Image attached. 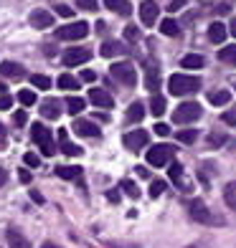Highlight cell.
Returning a JSON list of instances; mask_svg holds the SVG:
<instances>
[{"mask_svg": "<svg viewBox=\"0 0 236 248\" xmlns=\"http://www.w3.org/2000/svg\"><path fill=\"white\" fill-rule=\"evenodd\" d=\"M76 5L84 10H97V0H76Z\"/></svg>", "mask_w": 236, "mask_h": 248, "instance_id": "45", "label": "cell"}, {"mask_svg": "<svg viewBox=\"0 0 236 248\" xmlns=\"http://www.w3.org/2000/svg\"><path fill=\"white\" fill-rule=\"evenodd\" d=\"M89 101L99 109H112L115 107V99H112L104 89H89Z\"/></svg>", "mask_w": 236, "mask_h": 248, "instance_id": "11", "label": "cell"}, {"mask_svg": "<svg viewBox=\"0 0 236 248\" xmlns=\"http://www.w3.org/2000/svg\"><path fill=\"white\" fill-rule=\"evenodd\" d=\"M0 76H5V78H20V76H26V69L20 63H16V61H3V63H0Z\"/></svg>", "mask_w": 236, "mask_h": 248, "instance_id": "14", "label": "cell"}, {"mask_svg": "<svg viewBox=\"0 0 236 248\" xmlns=\"http://www.w3.org/2000/svg\"><path fill=\"white\" fill-rule=\"evenodd\" d=\"M173 157H175V150L170 147V144H155V147L148 150V162L152 167H165Z\"/></svg>", "mask_w": 236, "mask_h": 248, "instance_id": "6", "label": "cell"}, {"mask_svg": "<svg viewBox=\"0 0 236 248\" xmlns=\"http://www.w3.org/2000/svg\"><path fill=\"white\" fill-rule=\"evenodd\" d=\"M56 13L64 16V18H71V16H74V10H71L69 5H61V3H59V5H56Z\"/></svg>", "mask_w": 236, "mask_h": 248, "instance_id": "44", "label": "cell"}, {"mask_svg": "<svg viewBox=\"0 0 236 248\" xmlns=\"http://www.w3.org/2000/svg\"><path fill=\"white\" fill-rule=\"evenodd\" d=\"M31 137H33V142L41 147V152L46 155V157H53L56 155V144H53V140H51V132H49V127L46 124H33V129H31Z\"/></svg>", "mask_w": 236, "mask_h": 248, "instance_id": "2", "label": "cell"}, {"mask_svg": "<svg viewBox=\"0 0 236 248\" xmlns=\"http://www.w3.org/2000/svg\"><path fill=\"white\" fill-rule=\"evenodd\" d=\"M223 38H226V26L223 23H211L208 26V41H213V43H223Z\"/></svg>", "mask_w": 236, "mask_h": 248, "instance_id": "19", "label": "cell"}, {"mask_svg": "<svg viewBox=\"0 0 236 248\" xmlns=\"http://www.w3.org/2000/svg\"><path fill=\"white\" fill-rule=\"evenodd\" d=\"M122 190L130 195V198H140V190H137V185L135 183H130V180H122Z\"/></svg>", "mask_w": 236, "mask_h": 248, "instance_id": "36", "label": "cell"}, {"mask_svg": "<svg viewBox=\"0 0 236 248\" xmlns=\"http://www.w3.org/2000/svg\"><path fill=\"white\" fill-rule=\"evenodd\" d=\"M155 132L160 134V137H165V134L170 132V127H168V124H155Z\"/></svg>", "mask_w": 236, "mask_h": 248, "instance_id": "48", "label": "cell"}, {"mask_svg": "<svg viewBox=\"0 0 236 248\" xmlns=\"http://www.w3.org/2000/svg\"><path fill=\"white\" fill-rule=\"evenodd\" d=\"M0 94H8V92H5V84H3V81H0Z\"/></svg>", "mask_w": 236, "mask_h": 248, "instance_id": "56", "label": "cell"}, {"mask_svg": "<svg viewBox=\"0 0 236 248\" xmlns=\"http://www.w3.org/2000/svg\"><path fill=\"white\" fill-rule=\"evenodd\" d=\"M26 122H28L26 111H16V114H13V124H16V127H23Z\"/></svg>", "mask_w": 236, "mask_h": 248, "instance_id": "43", "label": "cell"}, {"mask_svg": "<svg viewBox=\"0 0 236 248\" xmlns=\"http://www.w3.org/2000/svg\"><path fill=\"white\" fill-rule=\"evenodd\" d=\"M157 16H160V8H157L155 0H145V3L140 5V20L145 26H152L157 20Z\"/></svg>", "mask_w": 236, "mask_h": 248, "instance_id": "10", "label": "cell"}, {"mask_svg": "<svg viewBox=\"0 0 236 248\" xmlns=\"http://www.w3.org/2000/svg\"><path fill=\"white\" fill-rule=\"evenodd\" d=\"M142 117H145V107L140 101H132L127 109V122H142Z\"/></svg>", "mask_w": 236, "mask_h": 248, "instance_id": "24", "label": "cell"}, {"mask_svg": "<svg viewBox=\"0 0 236 248\" xmlns=\"http://www.w3.org/2000/svg\"><path fill=\"white\" fill-rule=\"evenodd\" d=\"M107 198H109L112 202H117V200H119V193H117V190H109V193H107Z\"/></svg>", "mask_w": 236, "mask_h": 248, "instance_id": "52", "label": "cell"}, {"mask_svg": "<svg viewBox=\"0 0 236 248\" xmlns=\"http://www.w3.org/2000/svg\"><path fill=\"white\" fill-rule=\"evenodd\" d=\"M10 107H13V96H8V94H0V111H8Z\"/></svg>", "mask_w": 236, "mask_h": 248, "instance_id": "42", "label": "cell"}, {"mask_svg": "<svg viewBox=\"0 0 236 248\" xmlns=\"http://www.w3.org/2000/svg\"><path fill=\"white\" fill-rule=\"evenodd\" d=\"M160 31H163V36H178L181 33V26H178V20H173V18H165L163 23H160Z\"/></svg>", "mask_w": 236, "mask_h": 248, "instance_id": "25", "label": "cell"}, {"mask_svg": "<svg viewBox=\"0 0 236 248\" xmlns=\"http://www.w3.org/2000/svg\"><path fill=\"white\" fill-rule=\"evenodd\" d=\"M104 5H107L109 10H115V13H119V16H125V18L132 13L130 0H104Z\"/></svg>", "mask_w": 236, "mask_h": 248, "instance_id": "16", "label": "cell"}, {"mask_svg": "<svg viewBox=\"0 0 236 248\" xmlns=\"http://www.w3.org/2000/svg\"><path fill=\"white\" fill-rule=\"evenodd\" d=\"M5 241H8V246H10V248H28L26 235H20L16 228H8V233H5Z\"/></svg>", "mask_w": 236, "mask_h": 248, "instance_id": "17", "label": "cell"}, {"mask_svg": "<svg viewBox=\"0 0 236 248\" xmlns=\"http://www.w3.org/2000/svg\"><path fill=\"white\" fill-rule=\"evenodd\" d=\"M18 101H20L23 107H33V104H36V94H33L31 89H23V92L18 94Z\"/></svg>", "mask_w": 236, "mask_h": 248, "instance_id": "33", "label": "cell"}, {"mask_svg": "<svg viewBox=\"0 0 236 248\" xmlns=\"http://www.w3.org/2000/svg\"><path fill=\"white\" fill-rule=\"evenodd\" d=\"M175 140L183 142V144H193V142L198 140V132H196V129H181V132L175 134Z\"/></svg>", "mask_w": 236, "mask_h": 248, "instance_id": "29", "label": "cell"}, {"mask_svg": "<svg viewBox=\"0 0 236 248\" xmlns=\"http://www.w3.org/2000/svg\"><path fill=\"white\" fill-rule=\"evenodd\" d=\"M82 78H84V81H94V78H97V74L86 69V71H82Z\"/></svg>", "mask_w": 236, "mask_h": 248, "instance_id": "49", "label": "cell"}, {"mask_svg": "<svg viewBox=\"0 0 236 248\" xmlns=\"http://www.w3.org/2000/svg\"><path fill=\"white\" fill-rule=\"evenodd\" d=\"M188 213H190V218H193V223H201V225H213V216H211V210L203 200H198L193 198L190 200V205H188Z\"/></svg>", "mask_w": 236, "mask_h": 248, "instance_id": "7", "label": "cell"}, {"mask_svg": "<svg viewBox=\"0 0 236 248\" xmlns=\"http://www.w3.org/2000/svg\"><path fill=\"white\" fill-rule=\"evenodd\" d=\"M89 59H92V51L89 48H66L61 53V63L64 66H82Z\"/></svg>", "mask_w": 236, "mask_h": 248, "instance_id": "9", "label": "cell"}, {"mask_svg": "<svg viewBox=\"0 0 236 248\" xmlns=\"http://www.w3.org/2000/svg\"><path fill=\"white\" fill-rule=\"evenodd\" d=\"M5 180H8V175H5V170H3V167H0V187L5 185Z\"/></svg>", "mask_w": 236, "mask_h": 248, "instance_id": "53", "label": "cell"}, {"mask_svg": "<svg viewBox=\"0 0 236 248\" xmlns=\"http://www.w3.org/2000/svg\"><path fill=\"white\" fill-rule=\"evenodd\" d=\"M109 74L115 76L122 86H135V84H137V71H135V66H132V63H127V61L112 63Z\"/></svg>", "mask_w": 236, "mask_h": 248, "instance_id": "4", "label": "cell"}, {"mask_svg": "<svg viewBox=\"0 0 236 248\" xmlns=\"http://www.w3.org/2000/svg\"><path fill=\"white\" fill-rule=\"evenodd\" d=\"M168 89L173 96H185V94H196L201 89V78L196 76H185V74H173L168 78Z\"/></svg>", "mask_w": 236, "mask_h": 248, "instance_id": "1", "label": "cell"}, {"mask_svg": "<svg viewBox=\"0 0 236 248\" xmlns=\"http://www.w3.org/2000/svg\"><path fill=\"white\" fill-rule=\"evenodd\" d=\"M168 172H170V180H173V183H175L178 187H181V190H188L185 180H183V167H181V165H178V162H173V165H170V170H168Z\"/></svg>", "mask_w": 236, "mask_h": 248, "instance_id": "23", "label": "cell"}, {"mask_svg": "<svg viewBox=\"0 0 236 248\" xmlns=\"http://www.w3.org/2000/svg\"><path fill=\"white\" fill-rule=\"evenodd\" d=\"M74 132L79 134V137H99V134H102V129H99L94 122H86V119H76Z\"/></svg>", "mask_w": 236, "mask_h": 248, "instance_id": "12", "label": "cell"}, {"mask_svg": "<svg viewBox=\"0 0 236 248\" xmlns=\"http://www.w3.org/2000/svg\"><path fill=\"white\" fill-rule=\"evenodd\" d=\"M181 66H183V69H203L206 59H203V56H198V53H188V56H183Z\"/></svg>", "mask_w": 236, "mask_h": 248, "instance_id": "22", "label": "cell"}, {"mask_svg": "<svg viewBox=\"0 0 236 248\" xmlns=\"http://www.w3.org/2000/svg\"><path fill=\"white\" fill-rule=\"evenodd\" d=\"M226 202H229V208L236 210V183H231V185L226 187Z\"/></svg>", "mask_w": 236, "mask_h": 248, "instance_id": "38", "label": "cell"}, {"mask_svg": "<svg viewBox=\"0 0 236 248\" xmlns=\"http://www.w3.org/2000/svg\"><path fill=\"white\" fill-rule=\"evenodd\" d=\"M56 175H59L61 180H79V177H82V167H79V165L56 167Z\"/></svg>", "mask_w": 236, "mask_h": 248, "instance_id": "18", "label": "cell"}, {"mask_svg": "<svg viewBox=\"0 0 236 248\" xmlns=\"http://www.w3.org/2000/svg\"><path fill=\"white\" fill-rule=\"evenodd\" d=\"M31 26L33 28H51L53 26V16L49 13V10H33L31 13Z\"/></svg>", "mask_w": 236, "mask_h": 248, "instance_id": "13", "label": "cell"}, {"mask_svg": "<svg viewBox=\"0 0 236 248\" xmlns=\"http://www.w3.org/2000/svg\"><path fill=\"white\" fill-rule=\"evenodd\" d=\"M150 111H152L155 117H160L163 111H165V99H163L160 94H155V96H152V101H150Z\"/></svg>", "mask_w": 236, "mask_h": 248, "instance_id": "32", "label": "cell"}, {"mask_svg": "<svg viewBox=\"0 0 236 248\" xmlns=\"http://www.w3.org/2000/svg\"><path fill=\"white\" fill-rule=\"evenodd\" d=\"M219 61H223L226 66H236V46H226L219 51Z\"/></svg>", "mask_w": 236, "mask_h": 248, "instance_id": "26", "label": "cell"}, {"mask_svg": "<svg viewBox=\"0 0 236 248\" xmlns=\"http://www.w3.org/2000/svg\"><path fill=\"white\" fill-rule=\"evenodd\" d=\"M31 198H33V200H36V202H38V205H41V202H43V198H41V193H38V190H31Z\"/></svg>", "mask_w": 236, "mask_h": 248, "instance_id": "51", "label": "cell"}, {"mask_svg": "<svg viewBox=\"0 0 236 248\" xmlns=\"http://www.w3.org/2000/svg\"><path fill=\"white\" fill-rule=\"evenodd\" d=\"M119 53H125V46H122L119 41H104L102 43V56L104 59H112V56H119Z\"/></svg>", "mask_w": 236, "mask_h": 248, "instance_id": "20", "label": "cell"}, {"mask_svg": "<svg viewBox=\"0 0 236 248\" xmlns=\"http://www.w3.org/2000/svg\"><path fill=\"white\" fill-rule=\"evenodd\" d=\"M56 84H59V89H66V92H76V89L82 86V81L74 78L71 74H61L59 78H56Z\"/></svg>", "mask_w": 236, "mask_h": 248, "instance_id": "21", "label": "cell"}, {"mask_svg": "<svg viewBox=\"0 0 236 248\" xmlns=\"http://www.w3.org/2000/svg\"><path fill=\"white\" fill-rule=\"evenodd\" d=\"M145 86H148L150 92H157V86H160V76H157V69H148V78H145Z\"/></svg>", "mask_w": 236, "mask_h": 248, "instance_id": "31", "label": "cell"}, {"mask_svg": "<svg viewBox=\"0 0 236 248\" xmlns=\"http://www.w3.org/2000/svg\"><path fill=\"white\" fill-rule=\"evenodd\" d=\"M18 177H20V183H31V172L26 170V167H20V170H18Z\"/></svg>", "mask_w": 236, "mask_h": 248, "instance_id": "47", "label": "cell"}, {"mask_svg": "<svg viewBox=\"0 0 236 248\" xmlns=\"http://www.w3.org/2000/svg\"><path fill=\"white\" fill-rule=\"evenodd\" d=\"M61 114V101L59 99H46L41 104V117H46V119H56Z\"/></svg>", "mask_w": 236, "mask_h": 248, "instance_id": "15", "label": "cell"}, {"mask_svg": "<svg viewBox=\"0 0 236 248\" xmlns=\"http://www.w3.org/2000/svg\"><path fill=\"white\" fill-rule=\"evenodd\" d=\"M86 33H89V26L84 23V20H76V23L56 28V38L59 41H82Z\"/></svg>", "mask_w": 236, "mask_h": 248, "instance_id": "5", "label": "cell"}, {"mask_svg": "<svg viewBox=\"0 0 236 248\" xmlns=\"http://www.w3.org/2000/svg\"><path fill=\"white\" fill-rule=\"evenodd\" d=\"M125 38H127L130 43H135V41H140V31L135 28V26H127V28H125Z\"/></svg>", "mask_w": 236, "mask_h": 248, "instance_id": "39", "label": "cell"}, {"mask_svg": "<svg viewBox=\"0 0 236 248\" xmlns=\"http://www.w3.org/2000/svg\"><path fill=\"white\" fill-rule=\"evenodd\" d=\"M223 142H226V137H223L221 132H211L208 134V144H211V147H221Z\"/></svg>", "mask_w": 236, "mask_h": 248, "instance_id": "37", "label": "cell"}, {"mask_svg": "<svg viewBox=\"0 0 236 248\" xmlns=\"http://www.w3.org/2000/svg\"><path fill=\"white\" fill-rule=\"evenodd\" d=\"M163 193H165V183H163V180H152V183H150V198H157Z\"/></svg>", "mask_w": 236, "mask_h": 248, "instance_id": "35", "label": "cell"}, {"mask_svg": "<svg viewBox=\"0 0 236 248\" xmlns=\"http://www.w3.org/2000/svg\"><path fill=\"white\" fill-rule=\"evenodd\" d=\"M61 152H64V155H69V157H76V155H82V150H79L76 144H71V142H66V137L61 140Z\"/></svg>", "mask_w": 236, "mask_h": 248, "instance_id": "34", "label": "cell"}, {"mask_svg": "<svg viewBox=\"0 0 236 248\" xmlns=\"http://www.w3.org/2000/svg\"><path fill=\"white\" fill-rule=\"evenodd\" d=\"M31 84L36 86V89H41V92H46V89H51V78L43 76V74H33L31 76Z\"/></svg>", "mask_w": 236, "mask_h": 248, "instance_id": "30", "label": "cell"}, {"mask_svg": "<svg viewBox=\"0 0 236 248\" xmlns=\"http://www.w3.org/2000/svg\"><path fill=\"white\" fill-rule=\"evenodd\" d=\"M208 101H211L213 107H223L226 101H231V94L223 92V89H221V92H211V94H208Z\"/></svg>", "mask_w": 236, "mask_h": 248, "instance_id": "27", "label": "cell"}, {"mask_svg": "<svg viewBox=\"0 0 236 248\" xmlns=\"http://www.w3.org/2000/svg\"><path fill=\"white\" fill-rule=\"evenodd\" d=\"M84 107H86V101L79 99V96L66 99V111H69V114H79V111H84Z\"/></svg>", "mask_w": 236, "mask_h": 248, "instance_id": "28", "label": "cell"}, {"mask_svg": "<svg viewBox=\"0 0 236 248\" xmlns=\"http://www.w3.org/2000/svg\"><path fill=\"white\" fill-rule=\"evenodd\" d=\"M229 33H231V36H234V38H236V18H234V20H231V26H229Z\"/></svg>", "mask_w": 236, "mask_h": 248, "instance_id": "54", "label": "cell"}, {"mask_svg": "<svg viewBox=\"0 0 236 248\" xmlns=\"http://www.w3.org/2000/svg\"><path fill=\"white\" fill-rule=\"evenodd\" d=\"M221 122H226L229 127H236V109H229V111H223Z\"/></svg>", "mask_w": 236, "mask_h": 248, "instance_id": "40", "label": "cell"}, {"mask_svg": "<svg viewBox=\"0 0 236 248\" xmlns=\"http://www.w3.org/2000/svg\"><path fill=\"white\" fill-rule=\"evenodd\" d=\"M41 248H61V246H56V243H43Z\"/></svg>", "mask_w": 236, "mask_h": 248, "instance_id": "55", "label": "cell"}, {"mask_svg": "<svg viewBox=\"0 0 236 248\" xmlns=\"http://www.w3.org/2000/svg\"><path fill=\"white\" fill-rule=\"evenodd\" d=\"M148 140H150V134L145 132V129H135V132H127L125 137H122V142H125V147L130 150V152H140L145 144H148Z\"/></svg>", "mask_w": 236, "mask_h": 248, "instance_id": "8", "label": "cell"}, {"mask_svg": "<svg viewBox=\"0 0 236 248\" xmlns=\"http://www.w3.org/2000/svg\"><path fill=\"white\" fill-rule=\"evenodd\" d=\"M201 114H203L201 104H196V101H183V104L173 111V122L175 124H190V122H196Z\"/></svg>", "mask_w": 236, "mask_h": 248, "instance_id": "3", "label": "cell"}, {"mask_svg": "<svg viewBox=\"0 0 236 248\" xmlns=\"http://www.w3.org/2000/svg\"><path fill=\"white\" fill-rule=\"evenodd\" d=\"M5 137H8V134H5V127H3V124H0V150L5 147Z\"/></svg>", "mask_w": 236, "mask_h": 248, "instance_id": "50", "label": "cell"}, {"mask_svg": "<svg viewBox=\"0 0 236 248\" xmlns=\"http://www.w3.org/2000/svg\"><path fill=\"white\" fill-rule=\"evenodd\" d=\"M23 162H26L28 167H38V165H41L38 155H33V152H26V155H23Z\"/></svg>", "mask_w": 236, "mask_h": 248, "instance_id": "41", "label": "cell"}, {"mask_svg": "<svg viewBox=\"0 0 236 248\" xmlns=\"http://www.w3.org/2000/svg\"><path fill=\"white\" fill-rule=\"evenodd\" d=\"M185 5V0H168V10H170V13H175V10H181Z\"/></svg>", "mask_w": 236, "mask_h": 248, "instance_id": "46", "label": "cell"}]
</instances>
